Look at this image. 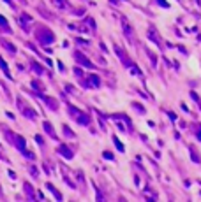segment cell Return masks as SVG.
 I'll use <instances>...</instances> for the list:
<instances>
[{
    "mask_svg": "<svg viewBox=\"0 0 201 202\" xmlns=\"http://www.w3.org/2000/svg\"><path fill=\"white\" fill-rule=\"evenodd\" d=\"M44 128L48 130V134H51V135H55V132L51 130V125H50V123H44Z\"/></svg>",
    "mask_w": 201,
    "mask_h": 202,
    "instance_id": "obj_1",
    "label": "cell"
},
{
    "mask_svg": "<svg viewBox=\"0 0 201 202\" xmlns=\"http://www.w3.org/2000/svg\"><path fill=\"white\" fill-rule=\"evenodd\" d=\"M0 67H2V69H4V70H7V67H6V63L2 62V58H0Z\"/></svg>",
    "mask_w": 201,
    "mask_h": 202,
    "instance_id": "obj_2",
    "label": "cell"
}]
</instances>
